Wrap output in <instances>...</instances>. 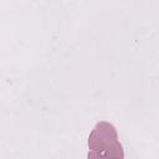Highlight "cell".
Wrapping results in <instances>:
<instances>
[{
  "instance_id": "obj_1",
  "label": "cell",
  "mask_w": 159,
  "mask_h": 159,
  "mask_svg": "<svg viewBox=\"0 0 159 159\" xmlns=\"http://www.w3.org/2000/svg\"><path fill=\"white\" fill-rule=\"evenodd\" d=\"M106 158L107 159H122V149H120V145L119 144H114L113 147H111L107 150Z\"/></svg>"
},
{
  "instance_id": "obj_2",
  "label": "cell",
  "mask_w": 159,
  "mask_h": 159,
  "mask_svg": "<svg viewBox=\"0 0 159 159\" xmlns=\"http://www.w3.org/2000/svg\"><path fill=\"white\" fill-rule=\"evenodd\" d=\"M88 159H102L97 153H89V155H88Z\"/></svg>"
}]
</instances>
